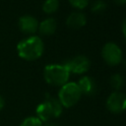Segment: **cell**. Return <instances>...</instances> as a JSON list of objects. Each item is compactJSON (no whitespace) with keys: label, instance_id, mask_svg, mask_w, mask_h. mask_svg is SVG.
I'll return each instance as SVG.
<instances>
[{"label":"cell","instance_id":"8","mask_svg":"<svg viewBox=\"0 0 126 126\" xmlns=\"http://www.w3.org/2000/svg\"><path fill=\"white\" fill-rule=\"evenodd\" d=\"M19 27L25 33H33L38 30V22L34 17L25 15L19 19Z\"/></svg>","mask_w":126,"mask_h":126},{"label":"cell","instance_id":"10","mask_svg":"<svg viewBox=\"0 0 126 126\" xmlns=\"http://www.w3.org/2000/svg\"><path fill=\"white\" fill-rule=\"evenodd\" d=\"M87 24V18L82 12H72L66 19V25L71 29H81Z\"/></svg>","mask_w":126,"mask_h":126},{"label":"cell","instance_id":"2","mask_svg":"<svg viewBox=\"0 0 126 126\" xmlns=\"http://www.w3.org/2000/svg\"><path fill=\"white\" fill-rule=\"evenodd\" d=\"M63 106L59 102L58 98H55L49 94H46L44 100L40 102L36 109V117L43 123L48 122L53 118H57L61 115Z\"/></svg>","mask_w":126,"mask_h":126},{"label":"cell","instance_id":"7","mask_svg":"<svg viewBox=\"0 0 126 126\" xmlns=\"http://www.w3.org/2000/svg\"><path fill=\"white\" fill-rule=\"evenodd\" d=\"M64 64L68 67L70 73L74 74H84L91 67L90 59L85 55H77L74 58L64 62Z\"/></svg>","mask_w":126,"mask_h":126},{"label":"cell","instance_id":"16","mask_svg":"<svg viewBox=\"0 0 126 126\" xmlns=\"http://www.w3.org/2000/svg\"><path fill=\"white\" fill-rule=\"evenodd\" d=\"M68 1L73 7L78 9H84L89 4V0H68Z\"/></svg>","mask_w":126,"mask_h":126},{"label":"cell","instance_id":"6","mask_svg":"<svg viewBox=\"0 0 126 126\" xmlns=\"http://www.w3.org/2000/svg\"><path fill=\"white\" fill-rule=\"evenodd\" d=\"M105 106L112 113H122L126 110V94L120 91H114L107 96Z\"/></svg>","mask_w":126,"mask_h":126},{"label":"cell","instance_id":"4","mask_svg":"<svg viewBox=\"0 0 126 126\" xmlns=\"http://www.w3.org/2000/svg\"><path fill=\"white\" fill-rule=\"evenodd\" d=\"M82 93L75 82H67L60 87L58 92V100L63 107L69 108L74 106L81 98Z\"/></svg>","mask_w":126,"mask_h":126},{"label":"cell","instance_id":"17","mask_svg":"<svg viewBox=\"0 0 126 126\" xmlns=\"http://www.w3.org/2000/svg\"><path fill=\"white\" fill-rule=\"evenodd\" d=\"M122 32H123V34H124V36L126 37V19L123 21V23H122Z\"/></svg>","mask_w":126,"mask_h":126},{"label":"cell","instance_id":"18","mask_svg":"<svg viewBox=\"0 0 126 126\" xmlns=\"http://www.w3.org/2000/svg\"><path fill=\"white\" fill-rule=\"evenodd\" d=\"M4 105H5V100H4V98L0 95V110L4 107Z\"/></svg>","mask_w":126,"mask_h":126},{"label":"cell","instance_id":"12","mask_svg":"<svg viewBox=\"0 0 126 126\" xmlns=\"http://www.w3.org/2000/svg\"><path fill=\"white\" fill-rule=\"evenodd\" d=\"M58 8H59L58 0H45L42 4V10L46 14H52L56 12Z\"/></svg>","mask_w":126,"mask_h":126},{"label":"cell","instance_id":"3","mask_svg":"<svg viewBox=\"0 0 126 126\" xmlns=\"http://www.w3.org/2000/svg\"><path fill=\"white\" fill-rule=\"evenodd\" d=\"M70 71L65 64H49L44 67L43 78L51 86L62 87L68 82Z\"/></svg>","mask_w":126,"mask_h":126},{"label":"cell","instance_id":"15","mask_svg":"<svg viewBox=\"0 0 126 126\" xmlns=\"http://www.w3.org/2000/svg\"><path fill=\"white\" fill-rule=\"evenodd\" d=\"M106 9V3L104 0H94L92 4V12L94 13H102Z\"/></svg>","mask_w":126,"mask_h":126},{"label":"cell","instance_id":"1","mask_svg":"<svg viewBox=\"0 0 126 126\" xmlns=\"http://www.w3.org/2000/svg\"><path fill=\"white\" fill-rule=\"evenodd\" d=\"M44 50V44L40 37L36 35L29 36L21 40L17 45V51L21 58L29 61L39 58Z\"/></svg>","mask_w":126,"mask_h":126},{"label":"cell","instance_id":"11","mask_svg":"<svg viewBox=\"0 0 126 126\" xmlns=\"http://www.w3.org/2000/svg\"><path fill=\"white\" fill-rule=\"evenodd\" d=\"M57 28V24L55 19L47 18L38 24V31L43 35H50L55 32Z\"/></svg>","mask_w":126,"mask_h":126},{"label":"cell","instance_id":"5","mask_svg":"<svg viewBox=\"0 0 126 126\" xmlns=\"http://www.w3.org/2000/svg\"><path fill=\"white\" fill-rule=\"evenodd\" d=\"M103 60L110 66H116L122 61V50L114 42H106L101 49Z\"/></svg>","mask_w":126,"mask_h":126},{"label":"cell","instance_id":"14","mask_svg":"<svg viewBox=\"0 0 126 126\" xmlns=\"http://www.w3.org/2000/svg\"><path fill=\"white\" fill-rule=\"evenodd\" d=\"M43 123L36 117V116H29L25 118L20 126H42Z\"/></svg>","mask_w":126,"mask_h":126},{"label":"cell","instance_id":"13","mask_svg":"<svg viewBox=\"0 0 126 126\" xmlns=\"http://www.w3.org/2000/svg\"><path fill=\"white\" fill-rule=\"evenodd\" d=\"M109 84L113 90L119 91L123 87V84H124L123 77L120 74H113L109 79Z\"/></svg>","mask_w":126,"mask_h":126},{"label":"cell","instance_id":"19","mask_svg":"<svg viewBox=\"0 0 126 126\" xmlns=\"http://www.w3.org/2000/svg\"><path fill=\"white\" fill-rule=\"evenodd\" d=\"M116 3H118V4H124V3H126V0H114Z\"/></svg>","mask_w":126,"mask_h":126},{"label":"cell","instance_id":"9","mask_svg":"<svg viewBox=\"0 0 126 126\" xmlns=\"http://www.w3.org/2000/svg\"><path fill=\"white\" fill-rule=\"evenodd\" d=\"M82 94L92 95L96 92V84L95 81L90 77V76H84L82 77L79 82L77 83Z\"/></svg>","mask_w":126,"mask_h":126},{"label":"cell","instance_id":"20","mask_svg":"<svg viewBox=\"0 0 126 126\" xmlns=\"http://www.w3.org/2000/svg\"><path fill=\"white\" fill-rule=\"evenodd\" d=\"M42 126H55L54 124H52V123H49V122H46L44 125H42Z\"/></svg>","mask_w":126,"mask_h":126}]
</instances>
